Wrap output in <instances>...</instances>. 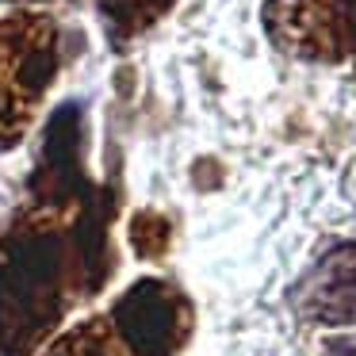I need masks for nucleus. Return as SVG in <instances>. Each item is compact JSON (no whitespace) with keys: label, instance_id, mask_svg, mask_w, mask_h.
<instances>
[{"label":"nucleus","instance_id":"1","mask_svg":"<svg viewBox=\"0 0 356 356\" xmlns=\"http://www.w3.org/2000/svg\"><path fill=\"white\" fill-rule=\"evenodd\" d=\"M54 31L39 19L0 24V123H12V111L24 108L54 77Z\"/></svg>","mask_w":356,"mask_h":356},{"label":"nucleus","instance_id":"2","mask_svg":"<svg viewBox=\"0 0 356 356\" xmlns=\"http://www.w3.org/2000/svg\"><path fill=\"white\" fill-rule=\"evenodd\" d=\"M115 322L138 356H165L177 330V299L161 284H138L115 307Z\"/></svg>","mask_w":356,"mask_h":356},{"label":"nucleus","instance_id":"3","mask_svg":"<svg viewBox=\"0 0 356 356\" xmlns=\"http://www.w3.org/2000/svg\"><path fill=\"white\" fill-rule=\"evenodd\" d=\"M310 307L318 318H330V322L356 318V245H341L322 261Z\"/></svg>","mask_w":356,"mask_h":356},{"label":"nucleus","instance_id":"4","mask_svg":"<svg viewBox=\"0 0 356 356\" xmlns=\"http://www.w3.org/2000/svg\"><path fill=\"white\" fill-rule=\"evenodd\" d=\"M169 4L172 0H100V12L115 31V39H127V35L149 27Z\"/></svg>","mask_w":356,"mask_h":356},{"label":"nucleus","instance_id":"5","mask_svg":"<svg viewBox=\"0 0 356 356\" xmlns=\"http://www.w3.org/2000/svg\"><path fill=\"white\" fill-rule=\"evenodd\" d=\"M54 356H115V353H111L108 341H104L96 330H85V333H77V337L65 341Z\"/></svg>","mask_w":356,"mask_h":356}]
</instances>
